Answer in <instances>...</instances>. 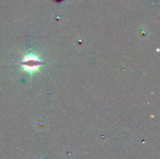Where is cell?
<instances>
[{
  "label": "cell",
  "instance_id": "6da1fadb",
  "mask_svg": "<svg viewBox=\"0 0 160 159\" xmlns=\"http://www.w3.org/2000/svg\"><path fill=\"white\" fill-rule=\"evenodd\" d=\"M40 65L41 61L34 55L26 56L23 61V67L28 72L34 71L40 66Z\"/></svg>",
  "mask_w": 160,
  "mask_h": 159
}]
</instances>
